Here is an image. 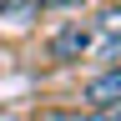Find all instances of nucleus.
I'll return each instance as SVG.
<instances>
[{"instance_id": "nucleus-3", "label": "nucleus", "mask_w": 121, "mask_h": 121, "mask_svg": "<svg viewBox=\"0 0 121 121\" xmlns=\"http://www.w3.org/2000/svg\"><path fill=\"white\" fill-rule=\"evenodd\" d=\"M96 35H106V40H121V5H111V10L96 20Z\"/></svg>"}, {"instance_id": "nucleus-1", "label": "nucleus", "mask_w": 121, "mask_h": 121, "mask_svg": "<svg viewBox=\"0 0 121 121\" xmlns=\"http://www.w3.org/2000/svg\"><path fill=\"white\" fill-rule=\"evenodd\" d=\"M91 45H96V20H86V25H66V30L51 40V56H56V60H76V56H86Z\"/></svg>"}, {"instance_id": "nucleus-2", "label": "nucleus", "mask_w": 121, "mask_h": 121, "mask_svg": "<svg viewBox=\"0 0 121 121\" xmlns=\"http://www.w3.org/2000/svg\"><path fill=\"white\" fill-rule=\"evenodd\" d=\"M86 101L101 106V111H116V106H121V66L106 71V76H96V81L86 86Z\"/></svg>"}, {"instance_id": "nucleus-5", "label": "nucleus", "mask_w": 121, "mask_h": 121, "mask_svg": "<svg viewBox=\"0 0 121 121\" xmlns=\"http://www.w3.org/2000/svg\"><path fill=\"white\" fill-rule=\"evenodd\" d=\"M40 5H51V10H76V5H86V0H40Z\"/></svg>"}, {"instance_id": "nucleus-4", "label": "nucleus", "mask_w": 121, "mask_h": 121, "mask_svg": "<svg viewBox=\"0 0 121 121\" xmlns=\"http://www.w3.org/2000/svg\"><path fill=\"white\" fill-rule=\"evenodd\" d=\"M35 121H86V116H81V111H60V106H45Z\"/></svg>"}]
</instances>
